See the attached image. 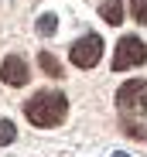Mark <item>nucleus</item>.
I'll return each mask as SVG.
<instances>
[{"label":"nucleus","instance_id":"nucleus-2","mask_svg":"<svg viewBox=\"0 0 147 157\" xmlns=\"http://www.w3.org/2000/svg\"><path fill=\"white\" fill-rule=\"evenodd\" d=\"M120 116H144L147 113V78H130L116 89Z\"/></svg>","mask_w":147,"mask_h":157},{"label":"nucleus","instance_id":"nucleus-7","mask_svg":"<svg viewBox=\"0 0 147 157\" xmlns=\"http://www.w3.org/2000/svg\"><path fill=\"white\" fill-rule=\"evenodd\" d=\"M38 65L52 75V78H62V62L52 55V51H41V55H38Z\"/></svg>","mask_w":147,"mask_h":157},{"label":"nucleus","instance_id":"nucleus-3","mask_svg":"<svg viewBox=\"0 0 147 157\" xmlns=\"http://www.w3.org/2000/svg\"><path fill=\"white\" fill-rule=\"evenodd\" d=\"M147 62V44L137 38V34H127L116 41V51H113V72H127V68H137Z\"/></svg>","mask_w":147,"mask_h":157},{"label":"nucleus","instance_id":"nucleus-9","mask_svg":"<svg viewBox=\"0 0 147 157\" xmlns=\"http://www.w3.org/2000/svg\"><path fill=\"white\" fill-rule=\"evenodd\" d=\"M14 137H17V126H14L10 120H0V147L14 144Z\"/></svg>","mask_w":147,"mask_h":157},{"label":"nucleus","instance_id":"nucleus-8","mask_svg":"<svg viewBox=\"0 0 147 157\" xmlns=\"http://www.w3.org/2000/svg\"><path fill=\"white\" fill-rule=\"evenodd\" d=\"M34 24H38V34H41V38H52V34L58 31V17H55V14H41Z\"/></svg>","mask_w":147,"mask_h":157},{"label":"nucleus","instance_id":"nucleus-6","mask_svg":"<svg viewBox=\"0 0 147 157\" xmlns=\"http://www.w3.org/2000/svg\"><path fill=\"white\" fill-rule=\"evenodd\" d=\"M99 17L106 24H120L123 21V4H120V0H103L99 4Z\"/></svg>","mask_w":147,"mask_h":157},{"label":"nucleus","instance_id":"nucleus-5","mask_svg":"<svg viewBox=\"0 0 147 157\" xmlns=\"http://www.w3.org/2000/svg\"><path fill=\"white\" fill-rule=\"evenodd\" d=\"M0 78H4L7 86H24V82L31 78L28 62H24L21 55H7L4 62H0Z\"/></svg>","mask_w":147,"mask_h":157},{"label":"nucleus","instance_id":"nucleus-1","mask_svg":"<svg viewBox=\"0 0 147 157\" xmlns=\"http://www.w3.org/2000/svg\"><path fill=\"white\" fill-rule=\"evenodd\" d=\"M65 113H68V99L62 92H55V89H41L24 102V116H28L31 126H44V130L58 126L65 120Z\"/></svg>","mask_w":147,"mask_h":157},{"label":"nucleus","instance_id":"nucleus-4","mask_svg":"<svg viewBox=\"0 0 147 157\" xmlns=\"http://www.w3.org/2000/svg\"><path fill=\"white\" fill-rule=\"evenodd\" d=\"M68 58L75 68H96L103 58V38L99 34H82L75 44L68 48Z\"/></svg>","mask_w":147,"mask_h":157},{"label":"nucleus","instance_id":"nucleus-10","mask_svg":"<svg viewBox=\"0 0 147 157\" xmlns=\"http://www.w3.org/2000/svg\"><path fill=\"white\" fill-rule=\"evenodd\" d=\"M130 14L137 24H147V0H130Z\"/></svg>","mask_w":147,"mask_h":157},{"label":"nucleus","instance_id":"nucleus-11","mask_svg":"<svg viewBox=\"0 0 147 157\" xmlns=\"http://www.w3.org/2000/svg\"><path fill=\"white\" fill-rule=\"evenodd\" d=\"M110 157H130V154H123V150H116V154H110Z\"/></svg>","mask_w":147,"mask_h":157}]
</instances>
